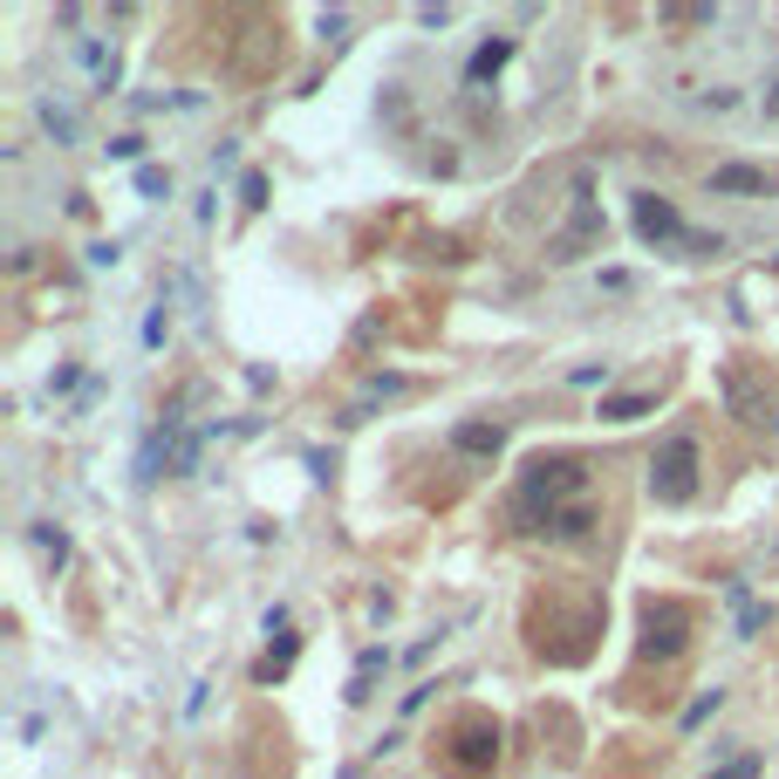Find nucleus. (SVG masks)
I'll use <instances>...</instances> for the list:
<instances>
[{
  "instance_id": "14",
  "label": "nucleus",
  "mask_w": 779,
  "mask_h": 779,
  "mask_svg": "<svg viewBox=\"0 0 779 779\" xmlns=\"http://www.w3.org/2000/svg\"><path fill=\"white\" fill-rule=\"evenodd\" d=\"M295 649H301L295 636H280V643L267 649V657L253 663V684H280V678H288V670H295Z\"/></svg>"
},
{
  "instance_id": "20",
  "label": "nucleus",
  "mask_w": 779,
  "mask_h": 779,
  "mask_svg": "<svg viewBox=\"0 0 779 779\" xmlns=\"http://www.w3.org/2000/svg\"><path fill=\"white\" fill-rule=\"evenodd\" d=\"M137 192H144V199H171V171H158V165H137Z\"/></svg>"
},
{
  "instance_id": "26",
  "label": "nucleus",
  "mask_w": 779,
  "mask_h": 779,
  "mask_svg": "<svg viewBox=\"0 0 779 779\" xmlns=\"http://www.w3.org/2000/svg\"><path fill=\"white\" fill-rule=\"evenodd\" d=\"M397 389H404V376H397V370H389V376H370V397H397Z\"/></svg>"
},
{
  "instance_id": "27",
  "label": "nucleus",
  "mask_w": 779,
  "mask_h": 779,
  "mask_svg": "<svg viewBox=\"0 0 779 779\" xmlns=\"http://www.w3.org/2000/svg\"><path fill=\"white\" fill-rule=\"evenodd\" d=\"M766 117H779V83H772V89H766Z\"/></svg>"
},
{
  "instance_id": "5",
  "label": "nucleus",
  "mask_w": 779,
  "mask_h": 779,
  "mask_svg": "<svg viewBox=\"0 0 779 779\" xmlns=\"http://www.w3.org/2000/svg\"><path fill=\"white\" fill-rule=\"evenodd\" d=\"M691 630H697V615L678 602V595H649V602H643V657H684V643H691Z\"/></svg>"
},
{
  "instance_id": "16",
  "label": "nucleus",
  "mask_w": 779,
  "mask_h": 779,
  "mask_svg": "<svg viewBox=\"0 0 779 779\" xmlns=\"http://www.w3.org/2000/svg\"><path fill=\"white\" fill-rule=\"evenodd\" d=\"M41 130H48L56 144H75V110H69V103H56V96H41Z\"/></svg>"
},
{
  "instance_id": "23",
  "label": "nucleus",
  "mask_w": 779,
  "mask_h": 779,
  "mask_svg": "<svg viewBox=\"0 0 779 779\" xmlns=\"http://www.w3.org/2000/svg\"><path fill=\"white\" fill-rule=\"evenodd\" d=\"M165 328H171V315H165V301H158V308H151V322H144V343L158 349V343H165Z\"/></svg>"
},
{
  "instance_id": "15",
  "label": "nucleus",
  "mask_w": 779,
  "mask_h": 779,
  "mask_svg": "<svg viewBox=\"0 0 779 779\" xmlns=\"http://www.w3.org/2000/svg\"><path fill=\"white\" fill-rule=\"evenodd\" d=\"M28 540H35L41 567H69V534H62V527H48V519H35V527H28Z\"/></svg>"
},
{
  "instance_id": "9",
  "label": "nucleus",
  "mask_w": 779,
  "mask_h": 779,
  "mask_svg": "<svg viewBox=\"0 0 779 779\" xmlns=\"http://www.w3.org/2000/svg\"><path fill=\"white\" fill-rule=\"evenodd\" d=\"M383 670H389V649H383V643H370V649L356 657V678H349V691H343V697H349V705H370Z\"/></svg>"
},
{
  "instance_id": "8",
  "label": "nucleus",
  "mask_w": 779,
  "mask_h": 779,
  "mask_svg": "<svg viewBox=\"0 0 779 779\" xmlns=\"http://www.w3.org/2000/svg\"><path fill=\"white\" fill-rule=\"evenodd\" d=\"M506 62H513V35H492V41H479V48H472V62H465V83L486 89Z\"/></svg>"
},
{
  "instance_id": "18",
  "label": "nucleus",
  "mask_w": 779,
  "mask_h": 779,
  "mask_svg": "<svg viewBox=\"0 0 779 779\" xmlns=\"http://www.w3.org/2000/svg\"><path fill=\"white\" fill-rule=\"evenodd\" d=\"M718 8H663V28H711Z\"/></svg>"
},
{
  "instance_id": "19",
  "label": "nucleus",
  "mask_w": 779,
  "mask_h": 779,
  "mask_svg": "<svg viewBox=\"0 0 779 779\" xmlns=\"http://www.w3.org/2000/svg\"><path fill=\"white\" fill-rule=\"evenodd\" d=\"M718 705H724V691H718V684H711V691H697V697H691V711H684V732H697V724H705Z\"/></svg>"
},
{
  "instance_id": "2",
  "label": "nucleus",
  "mask_w": 779,
  "mask_h": 779,
  "mask_svg": "<svg viewBox=\"0 0 779 779\" xmlns=\"http://www.w3.org/2000/svg\"><path fill=\"white\" fill-rule=\"evenodd\" d=\"M438 759H445L452 779H486L492 766H500V724H492L486 711H458L452 718V732L431 745Z\"/></svg>"
},
{
  "instance_id": "21",
  "label": "nucleus",
  "mask_w": 779,
  "mask_h": 779,
  "mask_svg": "<svg viewBox=\"0 0 779 779\" xmlns=\"http://www.w3.org/2000/svg\"><path fill=\"white\" fill-rule=\"evenodd\" d=\"M240 205H247V213L267 205V171H247V178H240Z\"/></svg>"
},
{
  "instance_id": "28",
  "label": "nucleus",
  "mask_w": 779,
  "mask_h": 779,
  "mask_svg": "<svg viewBox=\"0 0 779 779\" xmlns=\"http://www.w3.org/2000/svg\"><path fill=\"white\" fill-rule=\"evenodd\" d=\"M335 779H362V772H356V766H343V772H335Z\"/></svg>"
},
{
  "instance_id": "7",
  "label": "nucleus",
  "mask_w": 779,
  "mask_h": 779,
  "mask_svg": "<svg viewBox=\"0 0 779 779\" xmlns=\"http://www.w3.org/2000/svg\"><path fill=\"white\" fill-rule=\"evenodd\" d=\"M724 404H732L739 424H772L766 418V383H752L745 362H724Z\"/></svg>"
},
{
  "instance_id": "11",
  "label": "nucleus",
  "mask_w": 779,
  "mask_h": 779,
  "mask_svg": "<svg viewBox=\"0 0 779 779\" xmlns=\"http://www.w3.org/2000/svg\"><path fill=\"white\" fill-rule=\"evenodd\" d=\"M766 185H772V178H766L759 165H718V171H711V192H718V199H739V192H766Z\"/></svg>"
},
{
  "instance_id": "1",
  "label": "nucleus",
  "mask_w": 779,
  "mask_h": 779,
  "mask_svg": "<svg viewBox=\"0 0 779 779\" xmlns=\"http://www.w3.org/2000/svg\"><path fill=\"white\" fill-rule=\"evenodd\" d=\"M567 506H588V458H575V452L527 458V472H519V519H534V534H540Z\"/></svg>"
},
{
  "instance_id": "22",
  "label": "nucleus",
  "mask_w": 779,
  "mask_h": 779,
  "mask_svg": "<svg viewBox=\"0 0 779 779\" xmlns=\"http://www.w3.org/2000/svg\"><path fill=\"white\" fill-rule=\"evenodd\" d=\"M705 779H759V759H752V752H745V759H732V766H718V772H705Z\"/></svg>"
},
{
  "instance_id": "3",
  "label": "nucleus",
  "mask_w": 779,
  "mask_h": 779,
  "mask_svg": "<svg viewBox=\"0 0 779 779\" xmlns=\"http://www.w3.org/2000/svg\"><path fill=\"white\" fill-rule=\"evenodd\" d=\"M697 472H705V452H697V438H691V431H678L657 458H649V500H657V506H684V500H697Z\"/></svg>"
},
{
  "instance_id": "13",
  "label": "nucleus",
  "mask_w": 779,
  "mask_h": 779,
  "mask_svg": "<svg viewBox=\"0 0 779 779\" xmlns=\"http://www.w3.org/2000/svg\"><path fill=\"white\" fill-rule=\"evenodd\" d=\"M83 69H89V83H96V89H117V48L103 41V35L83 41Z\"/></svg>"
},
{
  "instance_id": "6",
  "label": "nucleus",
  "mask_w": 779,
  "mask_h": 779,
  "mask_svg": "<svg viewBox=\"0 0 779 779\" xmlns=\"http://www.w3.org/2000/svg\"><path fill=\"white\" fill-rule=\"evenodd\" d=\"M636 232H643V240L649 247H684L691 240V232H684V213H678V205H670V199H657V192H636Z\"/></svg>"
},
{
  "instance_id": "25",
  "label": "nucleus",
  "mask_w": 779,
  "mask_h": 779,
  "mask_svg": "<svg viewBox=\"0 0 779 779\" xmlns=\"http://www.w3.org/2000/svg\"><path fill=\"white\" fill-rule=\"evenodd\" d=\"M602 376H609V362H582V370L567 376V383H582V389H595V383H602Z\"/></svg>"
},
{
  "instance_id": "17",
  "label": "nucleus",
  "mask_w": 779,
  "mask_h": 779,
  "mask_svg": "<svg viewBox=\"0 0 779 779\" xmlns=\"http://www.w3.org/2000/svg\"><path fill=\"white\" fill-rule=\"evenodd\" d=\"M732 602H739V636H759L766 630V609L745 595V582H732Z\"/></svg>"
},
{
  "instance_id": "4",
  "label": "nucleus",
  "mask_w": 779,
  "mask_h": 779,
  "mask_svg": "<svg viewBox=\"0 0 779 779\" xmlns=\"http://www.w3.org/2000/svg\"><path fill=\"white\" fill-rule=\"evenodd\" d=\"M602 247V205H595V185L588 178H575V192H567V219L548 232V260L554 267H567V260H582Z\"/></svg>"
},
{
  "instance_id": "10",
  "label": "nucleus",
  "mask_w": 779,
  "mask_h": 779,
  "mask_svg": "<svg viewBox=\"0 0 779 779\" xmlns=\"http://www.w3.org/2000/svg\"><path fill=\"white\" fill-rule=\"evenodd\" d=\"M452 445H458L465 458H500L506 431H500V424H486V418H472V424H458V431H452Z\"/></svg>"
},
{
  "instance_id": "12",
  "label": "nucleus",
  "mask_w": 779,
  "mask_h": 779,
  "mask_svg": "<svg viewBox=\"0 0 779 779\" xmlns=\"http://www.w3.org/2000/svg\"><path fill=\"white\" fill-rule=\"evenodd\" d=\"M649 410H657V389H630V397H602V410H595V418L636 424V418H649Z\"/></svg>"
},
{
  "instance_id": "24",
  "label": "nucleus",
  "mask_w": 779,
  "mask_h": 779,
  "mask_svg": "<svg viewBox=\"0 0 779 779\" xmlns=\"http://www.w3.org/2000/svg\"><path fill=\"white\" fill-rule=\"evenodd\" d=\"M117 260H123L117 240H96V247H89V267H117Z\"/></svg>"
}]
</instances>
